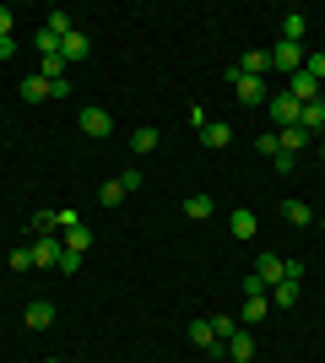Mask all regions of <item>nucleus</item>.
I'll return each mask as SVG.
<instances>
[{
  "label": "nucleus",
  "mask_w": 325,
  "mask_h": 363,
  "mask_svg": "<svg viewBox=\"0 0 325 363\" xmlns=\"http://www.w3.org/2000/svg\"><path fill=\"white\" fill-rule=\"evenodd\" d=\"M60 239H65V250H71V255H87V244H93V233H87V228H65V233H60Z\"/></svg>",
  "instance_id": "obj_21"
},
{
  "label": "nucleus",
  "mask_w": 325,
  "mask_h": 363,
  "mask_svg": "<svg viewBox=\"0 0 325 363\" xmlns=\"http://www.w3.org/2000/svg\"><path fill=\"white\" fill-rule=\"evenodd\" d=\"M228 233H233V239H255V233H261V223H255V212H244V206H239V212L228 217Z\"/></svg>",
  "instance_id": "obj_13"
},
{
  "label": "nucleus",
  "mask_w": 325,
  "mask_h": 363,
  "mask_svg": "<svg viewBox=\"0 0 325 363\" xmlns=\"http://www.w3.org/2000/svg\"><path fill=\"white\" fill-rule=\"evenodd\" d=\"M249 277H255V282L271 293V282H282V255H271V250H266V255L255 260V272H249Z\"/></svg>",
  "instance_id": "obj_9"
},
{
  "label": "nucleus",
  "mask_w": 325,
  "mask_h": 363,
  "mask_svg": "<svg viewBox=\"0 0 325 363\" xmlns=\"http://www.w3.org/2000/svg\"><path fill=\"white\" fill-rule=\"evenodd\" d=\"M282 217H287L293 228H309L314 223V206H309V201H282Z\"/></svg>",
  "instance_id": "obj_17"
},
{
  "label": "nucleus",
  "mask_w": 325,
  "mask_h": 363,
  "mask_svg": "<svg viewBox=\"0 0 325 363\" xmlns=\"http://www.w3.org/2000/svg\"><path fill=\"white\" fill-rule=\"evenodd\" d=\"M44 363H60V358H44Z\"/></svg>",
  "instance_id": "obj_38"
},
{
  "label": "nucleus",
  "mask_w": 325,
  "mask_h": 363,
  "mask_svg": "<svg viewBox=\"0 0 325 363\" xmlns=\"http://www.w3.org/2000/svg\"><path fill=\"white\" fill-rule=\"evenodd\" d=\"M44 28L55 33V38H65V33H71V16H65V11H49V16H44Z\"/></svg>",
  "instance_id": "obj_26"
},
{
  "label": "nucleus",
  "mask_w": 325,
  "mask_h": 363,
  "mask_svg": "<svg viewBox=\"0 0 325 363\" xmlns=\"http://www.w3.org/2000/svg\"><path fill=\"white\" fill-rule=\"evenodd\" d=\"M11 28H16V16H11V6H0V38H11Z\"/></svg>",
  "instance_id": "obj_34"
},
{
  "label": "nucleus",
  "mask_w": 325,
  "mask_h": 363,
  "mask_svg": "<svg viewBox=\"0 0 325 363\" xmlns=\"http://www.w3.org/2000/svg\"><path fill=\"white\" fill-rule=\"evenodd\" d=\"M271 163H277V174H293V168H298V157H293V152H277Z\"/></svg>",
  "instance_id": "obj_33"
},
{
  "label": "nucleus",
  "mask_w": 325,
  "mask_h": 363,
  "mask_svg": "<svg viewBox=\"0 0 325 363\" xmlns=\"http://www.w3.org/2000/svg\"><path fill=\"white\" fill-rule=\"evenodd\" d=\"M98 201H103V206H120V201H125V184H120V179H108L103 190H98Z\"/></svg>",
  "instance_id": "obj_27"
},
{
  "label": "nucleus",
  "mask_w": 325,
  "mask_h": 363,
  "mask_svg": "<svg viewBox=\"0 0 325 363\" xmlns=\"http://www.w3.org/2000/svg\"><path fill=\"white\" fill-rule=\"evenodd\" d=\"M304 71H309L314 82H325V49H314V55H304Z\"/></svg>",
  "instance_id": "obj_28"
},
{
  "label": "nucleus",
  "mask_w": 325,
  "mask_h": 363,
  "mask_svg": "<svg viewBox=\"0 0 325 363\" xmlns=\"http://www.w3.org/2000/svg\"><path fill=\"white\" fill-rule=\"evenodd\" d=\"M33 44H38V55H44V60H55V55H60V38H55L49 28H38V33H33Z\"/></svg>",
  "instance_id": "obj_24"
},
{
  "label": "nucleus",
  "mask_w": 325,
  "mask_h": 363,
  "mask_svg": "<svg viewBox=\"0 0 325 363\" xmlns=\"http://www.w3.org/2000/svg\"><path fill=\"white\" fill-rule=\"evenodd\" d=\"M130 152H141V157H147V152H157V130H152V125L130 130Z\"/></svg>",
  "instance_id": "obj_22"
},
{
  "label": "nucleus",
  "mask_w": 325,
  "mask_h": 363,
  "mask_svg": "<svg viewBox=\"0 0 325 363\" xmlns=\"http://www.w3.org/2000/svg\"><path fill=\"white\" fill-rule=\"evenodd\" d=\"M87 49H93V44H87V33L71 28V33L60 38V60H87Z\"/></svg>",
  "instance_id": "obj_11"
},
{
  "label": "nucleus",
  "mask_w": 325,
  "mask_h": 363,
  "mask_svg": "<svg viewBox=\"0 0 325 363\" xmlns=\"http://www.w3.org/2000/svg\"><path fill=\"white\" fill-rule=\"evenodd\" d=\"M239 71H244V76H266V71H271V55H266V49H249L244 60H239Z\"/></svg>",
  "instance_id": "obj_20"
},
{
  "label": "nucleus",
  "mask_w": 325,
  "mask_h": 363,
  "mask_svg": "<svg viewBox=\"0 0 325 363\" xmlns=\"http://www.w3.org/2000/svg\"><path fill=\"white\" fill-rule=\"evenodd\" d=\"M266 55H271V71H282V76L304 71V44H287V38H277V49H266Z\"/></svg>",
  "instance_id": "obj_3"
},
{
  "label": "nucleus",
  "mask_w": 325,
  "mask_h": 363,
  "mask_svg": "<svg viewBox=\"0 0 325 363\" xmlns=\"http://www.w3.org/2000/svg\"><path fill=\"white\" fill-rule=\"evenodd\" d=\"M55 228H60V212H38V217H33V233H38V239L55 233Z\"/></svg>",
  "instance_id": "obj_25"
},
{
  "label": "nucleus",
  "mask_w": 325,
  "mask_h": 363,
  "mask_svg": "<svg viewBox=\"0 0 325 363\" xmlns=\"http://www.w3.org/2000/svg\"><path fill=\"white\" fill-rule=\"evenodd\" d=\"M266 315H271V298H266V293H244V315H239V320L255 325V320H266Z\"/></svg>",
  "instance_id": "obj_16"
},
{
  "label": "nucleus",
  "mask_w": 325,
  "mask_h": 363,
  "mask_svg": "<svg viewBox=\"0 0 325 363\" xmlns=\"http://www.w3.org/2000/svg\"><path fill=\"white\" fill-rule=\"evenodd\" d=\"M255 152H266V157H277V130H266V136H255Z\"/></svg>",
  "instance_id": "obj_31"
},
{
  "label": "nucleus",
  "mask_w": 325,
  "mask_h": 363,
  "mask_svg": "<svg viewBox=\"0 0 325 363\" xmlns=\"http://www.w3.org/2000/svg\"><path fill=\"white\" fill-rule=\"evenodd\" d=\"M212 331H217V342H228V336L239 331V320H228V315H212Z\"/></svg>",
  "instance_id": "obj_29"
},
{
  "label": "nucleus",
  "mask_w": 325,
  "mask_h": 363,
  "mask_svg": "<svg viewBox=\"0 0 325 363\" xmlns=\"http://www.w3.org/2000/svg\"><path fill=\"white\" fill-rule=\"evenodd\" d=\"M212 212H217V201H212V196H190V201H185V217H195V223H206Z\"/></svg>",
  "instance_id": "obj_23"
},
{
  "label": "nucleus",
  "mask_w": 325,
  "mask_h": 363,
  "mask_svg": "<svg viewBox=\"0 0 325 363\" xmlns=\"http://www.w3.org/2000/svg\"><path fill=\"white\" fill-rule=\"evenodd\" d=\"M266 108H271V130H287V125H298V114H304V104H298V98H287V92H277Z\"/></svg>",
  "instance_id": "obj_4"
},
{
  "label": "nucleus",
  "mask_w": 325,
  "mask_h": 363,
  "mask_svg": "<svg viewBox=\"0 0 325 363\" xmlns=\"http://www.w3.org/2000/svg\"><path fill=\"white\" fill-rule=\"evenodd\" d=\"M228 82H233V98H239V104H249V108H266V104H271V92H266V76H244L239 65H233Z\"/></svg>",
  "instance_id": "obj_1"
},
{
  "label": "nucleus",
  "mask_w": 325,
  "mask_h": 363,
  "mask_svg": "<svg viewBox=\"0 0 325 363\" xmlns=\"http://www.w3.org/2000/svg\"><path fill=\"white\" fill-rule=\"evenodd\" d=\"M108 130H114V120H108V108H98V104H87V108H81V136L103 141Z\"/></svg>",
  "instance_id": "obj_5"
},
{
  "label": "nucleus",
  "mask_w": 325,
  "mask_h": 363,
  "mask_svg": "<svg viewBox=\"0 0 325 363\" xmlns=\"http://www.w3.org/2000/svg\"><path fill=\"white\" fill-rule=\"evenodd\" d=\"M28 325H33V331H49V325H55V303H49V298H33L28 303Z\"/></svg>",
  "instance_id": "obj_14"
},
{
  "label": "nucleus",
  "mask_w": 325,
  "mask_h": 363,
  "mask_svg": "<svg viewBox=\"0 0 325 363\" xmlns=\"http://www.w3.org/2000/svg\"><path fill=\"white\" fill-rule=\"evenodd\" d=\"M304 33H309V16H298V11L282 16V38H287V44H304Z\"/></svg>",
  "instance_id": "obj_19"
},
{
  "label": "nucleus",
  "mask_w": 325,
  "mask_h": 363,
  "mask_svg": "<svg viewBox=\"0 0 325 363\" xmlns=\"http://www.w3.org/2000/svg\"><path fill=\"white\" fill-rule=\"evenodd\" d=\"M81 272V255H71V250H65V255H60V277H76Z\"/></svg>",
  "instance_id": "obj_32"
},
{
  "label": "nucleus",
  "mask_w": 325,
  "mask_h": 363,
  "mask_svg": "<svg viewBox=\"0 0 325 363\" xmlns=\"http://www.w3.org/2000/svg\"><path fill=\"white\" fill-rule=\"evenodd\" d=\"M287 98H298V104H320V82H314L309 71H293V76H287Z\"/></svg>",
  "instance_id": "obj_6"
},
{
  "label": "nucleus",
  "mask_w": 325,
  "mask_h": 363,
  "mask_svg": "<svg viewBox=\"0 0 325 363\" xmlns=\"http://www.w3.org/2000/svg\"><path fill=\"white\" fill-rule=\"evenodd\" d=\"M22 98H28V104H44V98H55V82H49V76H38V71H33L28 82H22Z\"/></svg>",
  "instance_id": "obj_12"
},
{
  "label": "nucleus",
  "mask_w": 325,
  "mask_h": 363,
  "mask_svg": "<svg viewBox=\"0 0 325 363\" xmlns=\"http://www.w3.org/2000/svg\"><path fill=\"white\" fill-rule=\"evenodd\" d=\"M60 255H65V239H60V233H44V239H33V266H44V272H60Z\"/></svg>",
  "instance_id": "obj_2"
},
{
  "label": "nucleus",
  "mask_w": 325,
  "mask_h": 363,
  "mask_svg": "<svg viewBox=\"0 0 325 363\" xmlns=\"http://www.w3.org/2000/svg\"><path fill=\"white\" fill-rule=\"evenodd\" d=\"M222 352H228V363H255V336H249V331H233L228 342H222Z\"/></svg>",
  "instance_id": "obj_8"
},
{
  "label": "nucleus",
  "mask_w": 325,
  "mask_h": 363,
  "mask_svg": "<svg viewBox=\"0 0 325 363\" xmlns=\"http://www.w3.org/2000/svg\"><path fill=\"white\" fill-rule=\"evenodd\" d=\"M201 141H206V147H233V125L206 120V125H201Z\"/></svg>",
  "instance_id": "obj_15"
},
{
  "label": "nucleus",
  "mask_w": 325,
  "mask_h": 363,
  "mask_svg": "<svg viewBox=\"0 0 325 363\" xmlns=\"http://www.w3.org/2000/svg\"><path fill=\"white\" fill-rule=\"evenodd\" d=\"M304 147H309V136H304L298 125H287V130H277V152H293V157H298V152H304Z\"/></svg>",
  "instance_id": "obj_18"
},
{
  "label": "nucleus",
  "mask_w": 325,
  "mask_h": 363,
  "mask_svg": "<svg viewBox=\"0 0 325 363\" xmlns=\"http://www.w3.org/2000/svg\"><path fill=\"white\" fill-rule=\"evenodd\" d=\"M298 130H304V136H320L325 130V104H304V114H298Z\"/></svg>",
  "instance_id": "obj_10"
},
{
  "label": "nucleus",
  "mask_w": 325,
  "mask_h": 363,
  "mask_svg": "<svg viewBox=\"0 0 325 363\" xmlns=\"http://www.w3.org/2000/svg\"><path fill=\"white\" fill-rule=\"evenodd\" d=\"M314 223H320V228H325V217H314Z\"/></svg>",
  "instance_id": "obj_36"
},
{
  "label": "nucleus",
  "mask_w": 325,
  "mask_h": 363,
  "mask_svg": "<svg viewBox=\"0 0 325 363\" xmlns=\"http://www.w3.org/2000/svg\"><path fill=\"white\" fill-rule=\"evenodd\" d=\"M298 293H304V282H298V277H282V282H271V293H266V298H271V309H293Z\"/></svg>",
  "instance_id": "obj_7"
},
{
  "label": "nucleus",
  "mask_w": 325,
  "mask_h": 363,
  "mask_svg": "<svg viewBox=\"0 0 325 363\" xmlns=\"http://www.w3.org/2000/svg\"><path fill=\"white\" fill-rule=\"evenodd\" d=\"M16 55V38H0V60H11Z\"/></svg>",
  "instance_id": "obj_35"
},
{
  "label": "nucleus",
  "mask_w": 325,
  "mask_h": 363,
  "mask_svg": "<svg viewBox=\"0 0 325 363\" xmlns=\"http://www.w3.org/2000/svg\"><path fill=\"white\" fill-rule=\"evenodd\" d=\"M6 266H11V272H33V250H11Z\"/></svg>",
  "instance_id": "obj_30"
},
{
  "label": "nucleus",
  "mask_w": 325,
  "mask_h": 363,
  "mask_svg": "<svg viewBox=\"0 0 325 363\" xmlns=\"http://www.w3.org/2000/svg\"><path fill=\"white\" fill-rule=\"evenodd\" d=\"M320 157H325V141H320Z\"/></svg>",
  "instance_id": "obj_37"
}]
</instances>
